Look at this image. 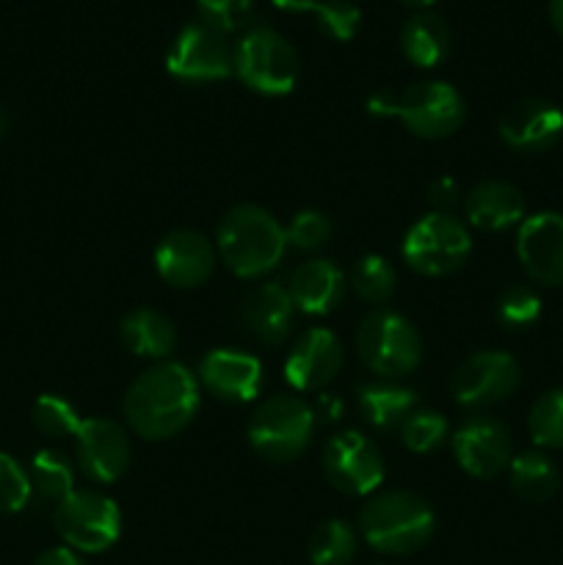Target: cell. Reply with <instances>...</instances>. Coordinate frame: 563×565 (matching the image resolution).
I'll list each match as a JSON object with an SVG mask.
<instances>
[{
	"label": "cell",
	"instance_id": "9a60e30c",
	"mask_svg": "<svg viewBox=\"0 0 563 565\" xmlns=\"http://www.w3.org/2000/svg\"><path fill=\"white\" fill-rule=\"evenodd\" d=\"M517 257L533 281L544 287L563 285V215L535 213L519 224Z\"/></svg>",
	"mask_w": 563,
	"mask_h": 565
},
{
	"label": "cell",
	"instance_id": "f546056e",
	"mask_svg": "<svg viewBox=\"0 0 563 565\" xmlns=\"http://www.w3.org/2000/svg\"><path fill=\"white\" fill-rule=\"evenodd\" d=\"M530 439L546 450L563 447V390H550L533 403L528 417Z\"/></svg>",
	"mask_w": 563,
	"mask_h": 565
},
{
	"label": "cell",
	"instance_id": "4316f807",
	"mask_svg": "<svg viewBox=\"0 0 563 565\" xmlns=\"http://www.w3.org/2000/svg\"><path fill=\"white\" fill-rule=\"evenodd\" d=\"M353 557H357V533L342 519H329L309 535V561L315 565H351Z\"/></svg>",
	"mask_w": 563,
	"mask_h": 565
},
{
	"label": "cell",
	"instance_id": "ffe728a7",
	"mask_svg": "<svg viewBox=\"0 0 563 565\" xmlns=\"http://www.w3.org/2000/svg\"><path fill=\"white\" fill-rule=\"evenodd\" d=\"M241 318L243 326L259 342H265V345H279L290 334L296 307H293V298L285 285H279V281H265L257 290L248 292L246 301H243Z\"/></svg>",
	"mask_w": 563,
	"mask_h": 565
},
{
	"label": "cell",
	"instance_id": "3957f363",
	"mask_svg": "<svg viewBox=\"0 0 563 565\" xmlns=\"http://www.w3.org/2000/svg\"><path fill=\"white\" fill-rule=\"evenodd\" d=\"M436 530L428 502L414 491H384L359 511V533L381 555H412Z\"/></svg>",
	"mask_w": 563,
	"mask_h": 565
},
{
	"label": "cell",
	"instance_id": "d4e9b609",
	"mask_svg": "<svg viewBox=\"0 0 563 565\" xmlns=\"http://www.w3.org/2000/svg\"><path fill=\"white\" fill-rule=\"evenodd\" d=\"M119 340L136 356L160 359L163 362L177 345V331L166 315L155 312V309L141 307L132 309L121 318L119 323Z\"/></svg>",
	"mask_w": 563,
	"mask_h": 565
},
{
	"label": "cell",
	"instance_id": "836d02e7",
	"mask_svg": "<svg viewBox=\"0 0 563 565\" xmlns=\"http://www.w3.org/2000/svg\"><path fill=\"white\" fill-rule=\"evenodd\" d=\"M312 14L320 31L334 42H351L362 25V11L353 0H320Z\"/></svg>",
	"mask_w": 563,
	"mask_h": 565
},
{
	"label": "cell",
	"instance_id": "ac0fdd59",
	"mask_svg": "<svg viewBox=\"0 0 563 565\" xmlns=\"http://www.w3.org/2000/svg\"><path fill=\"white\" fill-rule=\"evenodd\" d=\"M342 367V345L329 329L304 331L285 359V379L298 392H320Z\"/></svg>",
	"mask_w": 563,
	"mask_h": 565
},
{
	"label": "cell",
	"instance_id": "e0dca14e",
	"mask_svg": "<svg viewBox=\"0 0 563 565\" xmlns=\"http://www.w3.org/2000/svg\"><path fill=\"white\" fill-rule=\"evenodd\" d=\"M563 136V110L550 99H519L502 114L500 138L513 152L539 154L555 147Z\"/></svg>",
	"mask_w": 563,
	"mask_h": 565
},
{
	"label": "cell",
	"instance_id": "ba28073f",
	"mask_svg": "<svg viewBox=\"0 0 563 565\" xmlns=\"http://www.w3.org/2000/svg\"><path fill=\"white\" fill-rule=\"evenodd\" d=\"M401 252L408 268L419 276H447L467 263L472 237L456 215L434 210L408 226Z\"/></svg>",
	"mask_w": 563,
	"mask_h": 565
},
{
	"label": "cell",
	"instance_id": "d6a6232c",
	"mask_svg": "<svg viewBox=\"0 0 563 565\" xmlns=\"http://www.w3.org/2000/svg\"><path fill=\"white\" fill-rule=\"evenodd\" d=\"M447 434H450L447 419L439 412H428V408H417L401 425V439L406 445V450L419 452V456L434 452L447 439Z\"/></svg>",
	"mask_w": 563,
	"mask_h": 565
},
{
	"label": "cell",
	"instance_id": "8fae6325",
	"mask_svg": "<svg viewBox=\"0 0 563 565\" xmlns=\"http://www.w3.org/2000/svg\"><path fill=\"white\" fill-rule=\"evenodd\" d=\"M326 480L348 497H368L384 483L386 467L379 447L359 430H342L323 450Z\"/></svg>",
	"mask_w": 563,
	"mask_h": 565
},
{
	"label": "cell",
	"instance_id": "8d00e7d4",
	"mask_svg": "<svg viewBox=\"0 0 563 565\" xmlns=\"http://www.w3.org/2000/svg\"><path fill=\"white\" fill-rule=\"evenodd\" d=\"M287 246L298 248V252H315L331 237V221L318 210H301L293 215V221L285 230Z\"/></svg>",
	"mask_w": 563,
	"mask_h": 565
},
{
	"label": "cell",
	"instance_id": "2e32d148",
	"mask_svg": "<svg viewBox=\"0 0 563 565\" xmlns=\"http://www.w3.org/2000/svg\"><path fill=\"white\" fill-rule=\"evenodd\" d=\"M215 268V248L202 232L174 230L155 248V270L166 285L191 290L204 285Z\"/></svg>",
	"mask_w": 563,
	"mask_h": 565
},
{
	"label": "cell",
	"instance_id": "cb8c5ba5",
	"mask_svg": "<svg viewBox=\"0 0 563 565\" xmlns=\"http://www.w3.org/2000/svg\"><path fill=\"white\" fill-rule=\"evenodd\" d=\"M450 25L434 11H417L401 28V50L414 66H439L450 53Z\"/></svg>",
	"mask_w": 563,
	"mask_h": 565
},
{
	"label": "cell",
	"instance_id": "f35d334b",
	"mask_svg": "<svg viewBox=\"0 0 563 565\" xmlns=\"http://www.w3.org/2000/svg\"><path fill=\"white\" fill-rule=\"evenodd\" d=\"M33 565H86V563H83L81 555H77L75 550H70V546H55V550H47L44 555H39Z\"/></svg>",
	"mask_w": 563,
	"mask_h": 565
},
{
	"label": "cell",
	"instance_id": "7c38bea8",
	"mask_svg": "<svg viewBox=\"0 0 563 565\" xmlns=\"http://www.w3.org/2000/svg\"><path fill=\"white\" fill-rule=\"evenodd\" d=\"M519 364L502 351H478L453 375V397L464 408H486L517 392Z\"/></svg>",
	"mask_w": 563,
	"mask_h": 565
},
{
	"label": "cell",
	"instance_id": "ab89813d",
	"mask_svg": "<svg viewBox=\"0 0 563 565\" xmlns=\"http://www.w3.org/2000/svg\"><path fill=\"white\" fill-rule=\"evenodd\" d=\"M270 3L285 11H312L320 0H270Z\"/></svg>",
	"mask_w": 563,
	"mask_h": 565
},
{
	"label": "cell",
	"instance_id": "9c48e42d",
	"mask_svg": "<svg viewBox=\"0 0 563 565\" xmlns=\"http://www.w3.org/2000/svg\"><path fill=\"white\" fill-rule=\"evenodd\" d=\"M53 524L70 550L99 555L119 541L121 513L110 497L75 489L55 505Z\"/></svg>",
	"mask_w": 563,
	"mask_h": 565
},
{
	"label": "cell",
	"instance_id": "7402d4cb",
	"mask_svg": "<svg viewBox=\"0 0 563 565\" xmlns=\"http://www.w3.org/2000/svg\"><path fill=\"white\" fill-rule=\"evenodd\" d=\"M287 292L298 312L318 318V315H329L331 309L340 307L342 296H346V276L329 259H309L293 270Z\"/></svg>",
	"mask_w": 563,
	"mask_h": 565
},
{
	"label": "cell",
	"instance_id": "d6986e66",
	"mask_svg": "<svg viewBox=\"0 0 563 565\" xmlns=\"http://www.w3.org/2000/svg\"><path fill=\"white\" fill-rule=\"evenodd\" d=\"M196 381L224 403H248L263 386V364L257 356L232 348H215L199 362Z\"/></svg>",
	"mask_w": 563,
	"mask_h": 565
},
{
	"label": "cell",
	"instance_id": "484cf974",
	"mask_svg": "<svg viewBox=\"0 0 563 565\" xmlns=\"http://www.w3.org/2000/svg\"><path fill=\"white\" fill-rule=\"evenodd\" d=\"M508 475H511L513 491L530 505H541V502L550 500L557 491V483H561V472L552 463V458L539 450L513 456L511 463H508Z\"/></svg>",
	"mask_w": 563,
	"mask_h": 565
},
{
	"label": "cell",
	"instance_id": "603a6c76",
	"mask_svg": "<svg viewBox=\"0 0 563 565\" xmlns=\"http://www.w3.org/2000/svg\"><path fill=\"white\" fill-rule=\"evenodd\" d=\"M417 392L408 386L395 384V381H373V384L359 386L357 406L364 423L373 425L375 430H401L408 414L417 412Z\"/></svg>",
	"mask_w": 563,
	"mask_h": 565
},
{
	"label": "cell",
	"instance_id": "4fadbf2b",
	"mask_svg": "<svg viewBox=\"0 0 563 565\" xmlns=\"http://www.w3.org/2000/svg\"><path fill=\"white\" fill-rule=\"evenodd\" d=\"M77 467L92 483L110 486L130 467V439L114 419H83L75 434Z\"/></svg>",
	"mask_w": 563,
	"mask_h": 565
},
{
	"label": "cell",
	"instance_id": "6da1fadb",
	"mask_svg": "<svg viewBox=\"0 0 563 565\" xmlns=\"http://www.w3.org/2000/svg\"><path fill=\"white\" fill-rule=\"evenodd\" d=\"M196 412L199 381L180 362H158L127 386L125 417L141 439H171L191 425Z\"/></svg>",
	"mask_w": 563,
	"mask_h": 565
},
{
	"label": "cell",
	"instance_id": "8992f818",
	"mask_svg": "<svg viewBox=\"0 0 563 565\" xmlns=\"http://www.w3.org/2000/svg\"><path fill=\"white\" fill-rule=\"evenodd\" d=\"M359 359L386 381L406 379L423 362V337L403 315L375 309L357 329Z\"/></svg>",
	"mask_w": 563,
	"mask_h": 565
},
{
	"label": "cell",
	"instance_id": "4dcf8cb0",
	"mask_svg": "<svg viewBox=\"0 0 563 565\" xmlns=\"http://www.w3.org/2000/svg\"><path fill=\"white\" fill-rule=\"evenodd\" d=\"M81 414L70 401L59 395H42L33 403V425L47 439H66L75 436L81 428Z\"/></svg>",
	"mask_w": 563,
	"mask_h": 565
},
{
	"label": "cell",
	"instance_id": "30bf717a",
	"mask_svg": "<svg viewBox=\"0 0 563 565\" xmlns=\"http://www.w3.org/2000/svg\"><path fill=\"white\" fill-rule=\"evenodd\" d=\"M166 72L185 83H213L235 75V47L204 22H188L166 53Z\"/></svg>",
	"mask_w": 563,
	"mask_h": 565
},
{
	"label": "cell",
	"instance_id": "e575fe53",
	"mask_svg": "<svg viewBox=\"0 0 563 565\" xmlns=\"http://www.w3.org/2000/svg\"><path fill=\"white\" fill-rule=\"evenodd\" d=\"M199 22L219 33H235L252 22L254 0H196Z\"/></svg>",
	"mask_w": 563,
	"mask_h": 565
},
{
	"label": "cell",
	"instance_id": "1f68e13d",
	"mask_svg": "<svg viewBox=\"0 0 563 565\" xmlns=\"http://www.w3.org/2000/svg\"><path fill=\"white\" fill-rule=\"evenodd\" d=\"M541 298L533 287L513 285L497 298V323L508 331H524L539 320Z\"/></svg>",
	"mask_w": 563,
	"mask_h": 565
},
{
	"label": "cell",
	"instance_id": "44dd1931",
	"mask_svg": "<svg viewBox=\"0 0 563 565\" xmlns=\"http://www.w3.org/2000/svg\"><path fill=\"white\" fill-rule=\"evenodd\" d=\"M524 210H528V204H524L522 191L517 185H511V182L502 180L480 182L464 199L467 221L475 230L484 232H502L522 224Z\"/></svg>",
	"mask_w": 563,
	"mask_h": 565
},
{
	"label": "cell",
	"instance_id": "277c9868",
	"mask_svg": "<svg viewBox=\"0 0 563 565\" xmlns=\"http://www.w3.org/2000/svg\"><path fill=\"white\" fill-rule=\"evenodd\" d=\"M368 110L375 116H397L408 132L417 138H447L464 125V97L445 81H419L401 94L375 92L368 99Z\"/></svg>",
	"mask_w": 563,
	"mask_h": 565
},
{
	"label": "cell",
	"instance_id": "5bb4252c",
	"mask_svg": "<svg viewBox=\"0 0 563 565\" xmlns=\"http://www.w3.org/2000/svg\"><path fill=\"white\" fill-rule=\"evenodd\" d=\"M458 467L480 480L497 478L511 463V434L491 417H469L450 436Z\"/></svg>",
	"mask_w": 563,
	"mask_h": 565
},
{
	"label": "cell",
	"instance_id": "83f0119b",
	"mask_svg": "<svg viewBox=\"0 0 563 565\" xmlns=\"http://www.w3.org/2000/svg\"><path fill=\"white\" fill-rule=\"evenodd\" d=\"M31 486L47 500L61 502L75 491V467L59 450H39L31 461Z\"/></svg>",
	"mask_w": 563,
	"mask_h": 565
},
{
	"label": "cell",
	"instance_id": "52a82bcc",
	"mask_svg": "<svg viewBox=\"0 0 563 565\" xmlns=\"http://www.w3.org/2000/svg\"><path fill=\"white\" fill-rule=\"evenodd\" d=\"M315 434V412L296 395H274L248 419V445L270 463H290L307 450Z\"/></svg>",
	"mask_w": 563,
	"mask_h": 565
},
{
	"label": "cell",
	"instance_id": "60d3db41",
	"mask_svg": "<svg viewBox=\"0 0 563 565\" xmlns=\"http://www.w3.org/2000/svg\"><path fill=\"white\" fill-rule=\"evenodd\" d=\"M550 22L563 36V0H550Z\"/></svg>",
	"mask_w": 563,
	"mask_h": 565
},
{
	"label": "cell",
	"instance_id": "f1b7e54d",
	"mask_svg": "<svg viewBox=\"0 0 563 565\" xmlns=\"http://www.w3.org/2000/svg\"><path fill=\"white\" fill-rule=\"evenodd\" d=\"M395 268L390 265V259L379 257V254H368V257L357 259L351 268V287L364 303H381L390 301L395 296Z\"/></svg>",
	"mask_w": 563,
	"mask_h": 565
},
{
	"label": "cell",
	"instance_id": "7a4b0ae2",
	"mask_svg": "<svg viewBox=\"0 0 563 565\" xmlns=\"http://www.w3.org/2000/svg\"><path fill=\"white\" fill-rule=\"evenodd\" d=\"M215 248L232 274L241 279H257L279 265L287 237L268 210L257 204H237L221 218Z\"/></svg>",
	"mask_w": 563,
	"mask_h": 565
},
{
	"label": "cell",
	"instance_id": "b9f144b4",
	"mask_svg": "<svg viewBox=\"0 0 563 565\" xmlns=\"http://www.w3.org/2000/svg\"><path fill=\"white\" fill-rule=\"evenodd\" d=\"M401 3L414 6V9H428V6H434L436 0H401Z\"/></svg>",
	"mask_w": 563,
	"mask_h": 565
},
{
	"label": "cell",
	"instance_id": "5b68a950",
	"mask_svg": "<svg viewBox=\"0 0 563 565\" xmlns=\"http://www.w3.org/2000/svg\"><path fill=\"white\" fill-rule=\"evenodd\" d=\"M235 75L252 92L282 97L296 88L301 61L296 47L274 28H252L235 44Z\"/></svg>",
	"mask_w": 563,
	"mask_h": 565
},
{
	"label": "cell",
	"instance_id": "7bdbcfd3",
	"mask_svg": "<svg viewBox=\"0 0 563 565\" xmlns=\"http://www.w3.org/2000/svg\"><path fill=\"white\" fill-rule=\"evenodd\" d=\"M3 130H6V119H3V110H0V138H3Z\"/></svg>",
	"mask_w": 563,
	"mask_h": 565
},
{
	"label": "cell",
	"instance_id": "74e56055",
	"mask_svg": "<svg viewBox=\"0 0 563 565\" xmlns=\"http://www.w3.org/2000/svg\"><path fill=\"white\" fill-rule=\"evenodd\" d=\"M458 199H461V191H458V182L453 177H439L428 191V202L434 204L436 213H447L450 207H456Z\"/></svg>",
	"mask_w": 563,
	"mask_h": 565
},
{
	"label": "cell",
	"instance_id": "d590c367",
	"mask_svg": "<svg viewBox=\"0 0 563 565\" xmlns=\"http://www.w3.org/2000/svg\"><path fill=\"white\" fill-rule=\"evenodd\" d=\"M31 475L9 452H0V513H20L31 500Z\"/></svg>",
	"mask_w": 563,
	"mask_h": 565
}]
</instances>
